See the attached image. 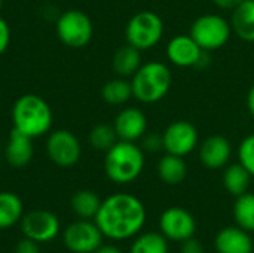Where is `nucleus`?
<instances>
[{
  "label": "nucleus",
  "mask_w": 254,
  "mask_h": 253,
  "mask_svg": "<svg viewBox=\"0 0 254 253\" xmlns=\"http://www.w3.org/2000/svg\"><path fill=\"white\" fill-rule=\"evenodd\" d=\"M173 84V76L164 63L149 61L131 76L132 97L144 104H153L162 100Z\"/></svg>",
  "instance_id": "20e7f679"
},
{
  "label": "nucleus",
  "mask_w": 254,
  "mask_h": 253,
  "mask_svg": "<svg viewBox=\"0 0 254 253\" xmlns=\"http://www.w3.org/2000/svg\"><path fill=\"white\" fill-rule=\"evenodd\" d=\"M48 157L58 167H73L82 155L79 139L68 130H57L49 134L46 142Z\"/></svg>",
  "instance_id": "1a4fd4ad"
},
{
  "label": "nucleus",
  "mask_w": 254,
  "mask_h": 253,
  "mask_svg": "<svg viewBox=\"0 0 254 253\" xmlns=\"http://www.w3.org/2000/svg\"><path fill=\"white\" fill-rule=\"evenodd\" d=\"M10 43V28L9 24L0 16V57L6 52Z\"/></svg>",
  "instance_id": "c756f323"
},
{
  "label": "nucleus",
  "mask_w": 254,
  "mask_h": 253,
  "mask_svg": "<svg viewBox=\"0 0 254 253\" xmlns=\"http://www.w3.org/2000/svg\"><path fill=\"white\" fill-rule=\"evenodd\" d=\"M52 110L45 98L36 94L21 95L12 107L13 130L37 139L49 133L52 127Z\"/></svg>",
  "instance_id": "f03ea898"
},
{
  "label": "nucleus",
  "mask_w": 254,
  "mask_h": 253,
  "mask_svg": "<svg viewBox=\"0 0 254 253\" xmlns=\"http://www.w3.org/2000/svg\"><path fill=\"white\" fill-rule=\"evenodd\" d=\"M162 143L167 154L186 157L198 146V130L189 121L171 122L162 133Z\"/></svg>",
  "instance_id": "9d476101"
},
{
  "label": "nucleus",
  "mask_w": 254,
  "mask_h": 253,
  "mask_svg": "<svg viewBox=\"0 0 254 253\" xmlns=\"http://www.w3.org/2000/svg\"><path fill=\"white\" fill-rule=\"evenodd\" d=\"M113 127L119 140L137 142L147 131V118L140 109L127 107L118 113Z\"/></svg>",
  "instance_id": "4468645a"
},
{
  "label": "nucleus",
  "mask_w": 254,
  "mask_h": 253,
  "mask_svg": "<svg viewBox=\"0 0 254 253\" xmlns=\"http://www.w3.org/2000/svg\"><path fill=\"white\" fill-rule=\"evenodd\" d=\"M101 95H103V100L109 104H113V106L124 104L132 97L131 81H127L125 78H121V76L116 79H112L106 82V85L103 86Z\"/></svg>",
  "instance_id": "b1692460"
},
{
  "label": "nucleus",
  "mask_w": 254,
  "mask_h": 253,
  "mask_svg": "<svg viewBox=\"0 0 254 253\" xmlns=\"http://www.w3.org/2000/svg\"><path fill=\"white\" fill-rule=\"evenodd\" d=\"M1 6H3V0H0V9H1Z\"/></svg>",
  "instance_id": "c9c22d12"
},
{
  "label": "nucleus",
  "mask_w": 254,
  "mask_h": 253,
  "mask_svg": "<svg viewBox=\"0 0 254 253\" xmlns=\"http://www.w3.org/2000/svg\"><path fill=\"white\" fill-rule=\"evenodd\" d=\"M202 54L190 34H177L167 45V58L177 67H196Z\"/></svg>",
  "instance_id": "ddd939ff"
},
{
  "label": "nucleus",
  "mask_w": 254,
  "mask_h": 253,
  "mask_svg": "<svg viewBox=\"0 0 254 253\" xmlns=\"http://www.w3.org/2000/svg\"><path fill=\"white\" fill-rule=\"evenodd\" d=\"M103 233L91 219H79L70 224L64 234V246L73 253H94L103 245Z\"/></svg>",
  "instance_id": "6e6552de"
},
{
  "label": "nucleus",
  "mask_w": 254,
  "mask_h": 253,
  "mask_svg": "<svg viewBox=\"0 0 254 253\" xmlns=\"http://www.w3.org/2000/svg\"><path fill=\"white\" fill-rule=\"evenodd\" d=\"M247 109L252 113V116H254V84L252 85L249 94H247Z\"/></svg>",
  "instance_id": "f704fd0d"
},
{
  "label": "nucleus",
  "mask_w": 254,
  "mask_h": 253,
  "mask_svg": "<svg viewBox=\"0 0 254 253\" xmlns=\"http://www.w3.org/2000/svg\"><path fill=\"white\" fill-rule=\"evenodd\" d=\"M231 24L223 16L207 13L193 21L189 34L204 51L208 52L226 45L231 37Z\"/></svg>",
  "instance_id": "0eeeda50"
},
{
  "label": "nucleus",
  "mask_w": 254,
  "mask_h": 253,
  "mask_svg": "<svg viewBox=\"0 0 254 253\" xmlns=\"http://www.w3.org/2000/svg\"><path fill=\"white\" fill-rule=\"evenodd\" d=\"M144 169V152L135 142L118 140L104 158V171L107 177L118 183L127 185L134 182Z\"/></svg>",
  "instance_id": "7ed1b4c3"
},
{
  "label": "nucleus",
  "mask_w": 254,
  "mask_h": 253,
  "mask_svg": "<svg viewBox=\"0 0 254 253\" xmlns=\"http://www.w3.org/2000/svg\"><path fill=\"white\" fill-rule=\"evenodd\" d=\"M214 248L219 253H253L254 243L249 231L237 225L220 230L214 239Z\"/></svg>",
  "instance_id": "dca6fc26"
},
{
  "label": "nucleus",
  "mask_w": 254,
  "mask_h": 253,
  "mask_svg": "<svg viewBox=\"0 0 254 253\" xmlns=\"http://www.w3.org/2000/svg\"><path fill=\"white\" fill-rule=\"evenodd\" d=\"M250 180H252V174L240 163L228 166L223 173V186L231 195L235 197H240L244 192H247L250 186Z\"/></svg>",
  "instance_id": "4be33fe9"
},
{
  "label": "nucleus",
  "mask_w": 254,
  "mask_h": 253,
  "mask_svg": "<svg viewBox=\"0 0 254 253\" xmlns=\"http://www.w3.org/2000/svg\"><path fill=\"white\" fill-rule=\"evenodd\" d=\"M129 253H168V242L162 233H146L135 239Z\"/></svg>",
  "instance_id": "a878e982"
},
{
  "label": "nucleus",
  "mask_w": 254,
  "mask_h": 253,
  "mask_svg": "<svg viewBox=\"0 0 254 253\" xmlns=\"http://www.w3.org/2000/svg\"><path fill=\"white\" fill-rule=\"evenodd\" d=\"M234 218L240 228L253 233L254 231V194L244 192L237 197L234 204Z\"/></svg>",
  "instance_id": "393cba45"
},
{
  "label": "nucleus",
  "mask_w": 254,
  "mask_h": 253,
  "mask_svg": "<svg viewBox=\"0 0 254 253\" xmlns=\"http://www.w3.org/2000/svg\"><path fill=\"white\" fill-rule=\"evenodd\" d=\"M232 155V146L223 136H210L199 146V160L204 167L219 170L228 166Z\"/></svg>",
  "instance_id": "2eb2a0df"
},
{
  "label": "nucleus",
  "mask_w": 254,
  "mask_h": 253,
  "mask_svg": "<svg viewBox=\"0 0 254 253\" xmlns=\"http://www.w3.org/2000/svg\"><path fill=\"white\" fill-rule=\"evenodd\" d=\"M146 218V207L140 198L127 192H118L101 201L94 222L104 237L121 242L138 234L144 227Z\"/></svg>",
  "instance_id": "f257e3e1"
},
{
  "label": "nucleus",
  "mask_w": 254,
  "mask_h": 253,
  "mask_svg": "<svg viewBox=\"0 0 254 253\" xmlns=\"http://www.w3.org/2000/svg\"><path fill=\"white\" fill-rule=\"evenodd\" d=\"M158 174L168 185H179L188 176V166L183 157L167 154L158 163Z\"/></svg>",
  "instance_id": "412c9836"
},
{
  "label": "nucleus",
  "mask_w": 254,
  "mask_h": 253,
  "mask_svg": "<svg viewBox=\"0 0 254 253\" xmlns=\"http://www.w3.org/2000/svg\"><path fill=\"white\" fill-rule=\"evenodd\" d=\"M15 253H40L39 243L25 237L24 240L18 242V245L15 248Z\"/></svg>",
  "instance_id": "2f4dec72"
},
{
  "label": "nucleus",
  "mask_w": 254,
  "mask_h": 253,
  "mask_svg": "<svg viewBox=\"0 0 254 253\" xmlns=\"http://www.w3.org/2000/svg\"><path fill=\"white\" fill-rule=\"evenodd\" d=\"M143 140V145H141V149L143 151H147L150 154H155V152H159L161 149H164V143H162V134H156V133H150V134H144L141 137Z\"/></svg>",
  "instance_id": "c85d7f7f"
},
{
  "label": "nucleus",
  "mask_w": 254,
  "mask_h": 253,
  "mask_svg": "<svg viewBox=\"0 0 254 253\" xmlns=\"http://www.w3.org/2000/svg\"><path fill=\"white\" fill-rule=\"evenodd\" d=\"M182 253H204V246L199 240L195 237H190L185 242H182Z\"/></svg>",
  "instance_id": "7c9ffc66"
},
{
  "label": "nucleus",
  "mask_w": 254,
  "mask_h": 253,
  "mask_svg": "<svg viewBox=\"0 0 254 253\" xmlns=\"http://www.w3.org/2000/svg\"><path fill=\"white\" fill-rule=\"evenodd\" d=\"M100 197L89 189H80L71 197V209L80 219H94L100 210Z\"/></svg>",
  "instance_id": "5701e85b"
},
{
  "label": "nucleus",
  "mask_w": 254,
  "mask_h": 253,
  "mask_svg": "<svg viewBox=\"0 0 254 253\" xmlns=\"http://www.w3.org/2000/svg\"><path fill=\"white\" fill-rule=\"evenodd\" d=\"M94 253H122V251L112 245H101Z\"/></svg>",
  "instance_id": "72a5a7b5"
},
{
  "label": "nucleus",
  "mask_w": 254,
  "mask_h": 253,
  "mask_svg": "<svg viewBox=\"0 0 254 253\" xmlns=\"http://www.w3.org/2000/svg\"><path fill=\"white\" fill-rule=\"evenodd\" d=\"M164 36V22L161 16L152 10H141L132 15L125 27L127 43L140 51L156 46Z\"/></svg>",
  "instance_id": "39448f33"
},
{
  "label": "nucleus",
  "mask_w": 254,
  "mask_h": 253,
  "mask_svg": "<svg viewBox=\"0 0 254 253\" xmlns=\"http://www.w3.org/2000/svg\"><path fill=\"white\" fill-rule=\"evenodd\" d=\"M244 0H213V3L216 6H219L220 9H235L238 4H241Z\"/></svg>",
  "instance_id": "473e14b6"
},
{
  "label": "nucleus",
  "mask_w": 254,
  "mask_h": 253,
  "mask_svg": "<svg viewBox=\"0 0 254 253\" xmlns=\"http://www.w3.org/2000/svg\"><path fill=\"white\" fill-rule=\"evenodd\" d=\"M112 66L118 76L131 78L141 66V51L127 43L115 52Z\"/></svg>",
  "instance_id": "6ab92c4d"
},
{
  "label": "nucleus",
  "mask_w": 254,
  "mask_h": 253,
  "mask_svg": "<svg viewBox=\"0 0 254 253\" xmlns=\"http://www.w3.org/2000/svg\"><path fill=\"white\" fill-rule=\"evenodd\" d=\"M159 228L167 240L182 243L195 236L196 221L189 210L183 207H170L162 212Z\"/></svg>",
  "instance_id": "9b49d317"
},
{
  "label": "nucleus",
  "mask_w": 254,
  "mask_h": 253,
  "mask_svg": "<svg viewBox=\"0 0 254 253\" xmlns=\"http://www.w3.org/2000/svg\"><path fill=\"white\" fill-rule=\"evenodd\" d=\"M22 234L36 243L52 242L60 234V221L49 210H33L21 219Z\"/></svg>",
  "instance_id": "f8f14e48"
},
{
  "label": "nucleus",
  "mask_w": 254,
  "mask_h": 253,
  "mask_svg": "<svg viewBox=\"0 0 254 253\" xmlns=\"http://www.w3.org/2000/svg\"><path fill=\"white\" fill-rule=\"evenodd\" d=\"M55 30L58 39L70 48H83L91 42L94 36V25L91 18L79 9L63 12L57 19Z\"/></svg>",
  "instance_id": "423d86ee"
},
{
  "label": "nucleus",
  "mask_w": 254,
  "mask_h": 253,
  "mask_svg": "<svg viewBox=\"0 0 254 253\" xmlns=\"http://www.w3.org/2000/svg\"><path fill=\"white\" fill-rule=\"evenodd\" d=\"M231 27L240 39L254 42V0H244L234 9Z\"/></svg>",
  "instance_id": "a211bd4d"
},
{
  "label": "nucleus",
  "mask_w": 254,
  "mask_h": 253,
  "mask_svg": "<svg viewBox=\"0 0 254 253\" xmlns=\"http://www.w3.org/2000/svg\"><path fill=\"white\" fill-rule=\"evenodd\" d=\"M240 164L254 177V134L247 136L238 146Z\"/></svg>",
  "instance_id": "cd10ccee"
},
{
  "label": "nucleus",
  "mask_w": 254,
  "mask_h": 253,
  "mask_svg": "<svg viewBox=\"0 0 254 253\" xmlns=\"http://www.w3.org/2000/svg\"><path fill=\"white\" fill-rule=\"evenodd\" d=\"M118 140L119 139L115 131V127L109 124H98L89 133V142L98 151L107 152Z\"/></svg>",
  "instance_id": "bb28decb"
},
{
  "label": "nucleus",
  "mask_w": 254,
  "mask_h": 253,
  "mask_svg": "<svg viewBox=\"0 0 254 253\" xmlns=\"http://www.w3.org/2000/svg\"><path fill=\"white\" fill-rule=\"evenodd\" d=\"M24 216V204L21 198L13 194L3 191L0 192V230H7L21 222Z\"/></svg>",
  "instance_id": "aec40b11"
},
{
  "label": "nucleus",
  "mask_w": 254,
  "mask_h": 253,
  "mask_svg": "<svg viewBox=\"0 0 254 253\" xmlns=\"http://www.w3.org/2000/svg\"><path fill=\"white\" fill-rule=\"evenodd\" d=\"M33 154H34L33 139L16 130H12L4 149L6 161L15 169H22L31 161Z\"/></svg>",
  "instance_id": "f3484780"
}]
</instances>
